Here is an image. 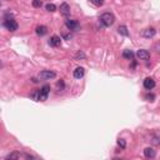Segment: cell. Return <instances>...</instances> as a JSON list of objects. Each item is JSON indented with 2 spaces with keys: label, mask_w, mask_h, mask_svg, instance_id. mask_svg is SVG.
Masks as SVG:
<instances>
[{
  "label": "cell",
  "mask_w": 160,
  "mask_h": 160,
  "mask_svg": "<svg viewBox=\"0 0 160 160\" xmlns=\"http://www.w3.org/2000/svg\"><path fill=\"white\" fill-rule=\"evenodd\" d=\"M3 25L9 31H16L18 30V23L13 19V15L10 13H6L5 16H4V23Z\"/></svg>",
  "instance_id": "obj_1"
},
{
  "label": "cell",
  "mask_w": 160,
  "mask_h": 160,
  "mask_svg": "<svg viewBox=\"0 0 160 160\" xmlns=\"http://www.w3.org/2000/svg\"><path fill=\"white\" fill-rule=\"evenodd\" d=\"M114 21H115V16L113 15L111 13H104V14H101V16H100V23L104 26H111L113 24H114Z\"/></svg>",
  "instance_id": "obj_2"
},
{
  "label": "cell",
  "mask_w": 160,
  "mask_h": 160,
  "mask_svg": "<svg viewBox=\"0 0 160 160\" xmlns=\"http://www.w3.org/2000/svg\"><path fill=\"white\" fill-rule=\"evenodd\" d=\"M65 25L69 30H73V31H78L80 30V24L78 20H74V19H67L65 20Z\"/></svg>",
  "instance_id": "obj_3"
},
{
  "label": "cell",
  "mask_w": 160,
  "mask_h": 160,
  "mask_svg": "<svg viewBox=\"0 0 160 160\" xmlns=\"http://www.w3.org/2000/svg\"><path fill=\"white\" fill-rule=\"evenodd\" d=\"M39 78L43 80H51V79L56 78V73L53 72V70H43V72L39 74Z\"/></svg>",
  "instance_id": "obj_4"
},
{
  "label": "cell",
  "mask_w": 160,
  "mask_h": 160,
  "mask_svg": "<svg viewBox=\"0 0 160 160\" xmlns=\"http://www.w3.org/2000/svg\"><path fill=\"white\" fill-rule=\"evenodd\" d=\"M49 91H50V86L49 85H44L43 88H41L40 89V100L39 101H45L46 99H48Z\"/></svg>",
  "instance_id": "obj_5"
},
{
  "label": "cell",
  "mask_w": 160,
  "mask_h": 160,
  "mask_svg": "<svg viewBox=\"0 0 160 160\" xmlns=\"http://www.w3.org/2000/svg\"><path fill=\"white\" fill-rule=\"evenodd\" d=\"M155 34H156V30L154 29V28H148V29H145L142 31V35L144 38H147V39H150V38H154Z\"/></svg>",
  "instance_id": "obj_6"
},
{
  "label": "cell",
  "mask_w": 160,
  "mask_h": 160,
  "mask_svg": "<svg viewBox=\"0 0 160 160\" xmlns=\"http://www.w3.org/2000/svg\"><path fill=\"white\" fill-rule=\"evenodd\" d=\"M136 56H138L140 60H149L150 59V53L148 50L140 49V50H138V53H136Z\"/></svg>",
  "instance_id": "obj_7"
},
{
  "label": "cell",
  "mask_w": 160,
  "mask_h": 160,
  "mask_svg": "<svg viewBox=\"0 0 160 160\" xmlns=\"http://www.w3.org/2000/svg\"><path fill=\"white\" fill-rule=\"evenodd\" d=\"M60 13L63 14V16L69 18L70 16V6H69V4L63 3L62 5H60Z\"/></svg>",
  "instance_id": "obj_8"
},
{
  "label": "cell",
  "mask_w": 160,
  "mask_h": 160,
  "mask_svg": "<svg viewBox=\"0 0 160 160\" xmlns=\"http://www.w3.org/2000/svg\"><path fill=\"white\" fill-rule=\"evenodd\" d=\"M154 86H155V80L153 78H147L144 80V88L147 90H152V89H154Z\"/></svg>",
  "instance_id": "obj_9"
},
{
  "label": "cell",
  "mask_w": 160,
  "mask_h": 160,
  "mask_svg": "<svg viewBox=\"0 0 160 160\" xmlns=\"http://www.w3.org/2000/svg\"><path fill=\"white\" fill-rule=\"evenodd\" d=\"M144 155H145V158H148V159H154L155 158V155H156V152L153 149V148H145L144 149Z\"/></svg>",
  "instance_id": "obj_10"
},
{
  "label": "cell",
  "mask_w": 160,
  "mask_h": 160,
  "mask_svg": "<svg viewBox=\"0 0 160 160\" xmlns=\"http://www.w3.org/2000/svg\"><path fill=\"white\" fill-rule=\"evenodd\" d=\"M49 44L51 45V46H60V44H62V39L58 36V35H53L50 38V40H49Z\"/></svg>",
  "instance_id": "obj_11"
},
{
  "label": "cell",
  "mask_w": 160,
  "mask_h": 160,
  "mask_svg": "<svg viewBox=\"0 0 160 160\" xmlns=\"http://www.w3.org/2000/svg\"><path fill=\"white\" fill-rule=\"evenodd\" d=\"M84 74H85V70H84V68H81V67H79V68H76L74 70V78L75 79H81L83 76H84Z\"/></svg>",
  "instance_id": "obj_12"
},
{
  "label": "cell",
  "mask_w": 160,
  "mask_h": 160,
  "mask_svg": "<svg viewBox=\"0 0 160 160\" xmlns=\"http://www.w3.org/2000/svg\"><path fill=\"white\" fill-rule=\"evenodd\" d=\"M35 31L39 36H44L46 33H48V29H46V26H44V25H39V26H36Z\"/></svg>",
  "instance_id": "obj_13"
},
{
  "label": "cell",
  "mask_w": 160,
  "mask_h": 160,
  "mask_svg": "<svg viewBox=\"0 0 160 160\" xmlns=\"http://www.w3.org/2000/svg\"><path fill=\"white\" fill-rule=\"evenodd\" d=\"M123 58L126 60H133L134 59V53L131 50H124L123 51Z\"/></svg>",
  "instance_id": "obj_14"
},
{
  "label": "cell",
  "mask_w": 160,
  "mask_h": 160,
  "mask_svg": "<svg viewBox=\"0 0 160 160\" xmlns=\"http://www.w3.org/2000/svg\"><path fill=\"white\" fill-rule=\"evenodd\" d=\"M21 155L16 153V152H14V153H10V154H8L6 156H5V160H16V159H20Z\"/></svg>",
  "instance_id": "obj_15"
},
{
  "label": "cell",
  "mask_w": 160,
  "mask_h": 160,
  "mask_svg": "<svg viewBox=\"0 0 160 160\" xmlns=\"http://www.w3.org/2000/svg\"><path fill=\"white\" fill-rule=\"evenodd\" d=\"M118 33H119L120 35H124V36H129V31H128V28L125 25H121L118 28Z\"/></svg>",
  "instance_id": "obj_16"
},
{
  "label": "cell",
  "mask_w": 160,
  "mask_h": 160,
  "mask_svg": "<svg viewBox=\"0 0 160 160\" xmlns=\"http://www.w3.org/2000/svg\"><path fill=\"white\" fill-rule=\"evenodd\" d=\"M30 98L34 99L35 101H39L40 100V90H34L30 94Z\"/></svg>",
  "instance_id": "obj_17"
},
{
  "label": "cell",
  "mask_w": 160,
  "mask_h": 160,
  "mask_svg": "<svg viewBox=\"0 0 160 160\" xmlns=\"http://www.w3.org/2000/svg\"><path fill=\"white\" fill-rule=\"evenodd\" d=\"M86 58V55L83 53V51H78L76 54H75V60H84Z\"/></svg>",
  "instance_id": "obj_18"
},
{
  "label": "cell",
  "mask_w": 160,
  "mask_h": 160,
  "mask_svg": "<svg viewBox=\"0 0 160 160\" xmlns=\"http://www.w3.org/2000/svg\"><path fill=\"white\" fill-rule=\"evenodd\" d=\"M45 9H46V10H48V11L53 13V11H55V10H56V6L54 5V4H48V5L45 6Z\"/></svg>",
  "instance_id": "obj_19"
},
{
  "label": "cell",
  "mask_w": 160,
  "mask_h": 160,
  "mask_svg": "<svg viewBox=\"0 0 160 160\" xmlns=\"http://www.w3.org/2000/svg\"><path fill=\"white\" fill-rule=\"evenodd\" d=\"M33 6L34 8H41L43 6V3H41V0H33Z\"/></svg>",
  "instance_id": "obj_20"
},
{
  "label": "cell",
  "mask_w": 160,
  "mask_h": 160,
  "mask_svg": "<svg viewBox=\"0 0 160 160\" xmlns=\"http://www.w3.org/2000/svg\"><path fill=\"white\" fill-rule=\"evenodd\" d=\"M118 145H119L121 149H125L126 148V143H125L124 139H119V140H118Z\"/></svg>",
  "instance_id": "obj_21"
},
{
  "label": "cell",
  "mask_w": 160,
  "mask_h": 160,
  "mask_svg": "<svg viewBox=\"0 0 160 160\" xmlns=\"http://www.w3.org/2000/svg\"><path fill=\"white\" fill-rule=\"evenodd\" d=\"M90 1L96 6H101L103 4H104V0H90Z\"/></svg>",
  "instance_id": "obj_22"
},
{
  "label": "cell",
  "mask_w": 160,
  "mask_h": 160,
  "mask_svg": "<svg viewBox=\"0 0 160 160\" xmlns=\"http://www.w3.org/2000/svg\"><path fill=\"white\" fill-rule=\"evenodd\" d=\"M145 99H147L148 101H154L155 95H154V94H148V95H145Z\"/></svg>",
  "instance_id": "obj_23"
},
{
  "label": "cell",
  "mask_w": 160,
  "mask_h": 160,
  "mask_svg": "<svg viewBox=\"0 0 160 160\" xmlns=\"http://www.w3.org/2000/svg\"><path fill=\"white\" fill-rule=\"evenodd\" d=\"M56 86H58V89H64V81L63 80H60V81H58V84H56Z\"/></svg>",
  "instance_id": "obj_24"
},
{
  "label": "cell",
  "mask_w": 160,
  "mask_h": 160,
  "mask_svg": "<svg viewBox=\"0 0 160 160\" xmlns=\"http://www.w3.org/2000/svg\"><path fill=\"white\" fill-rule=\"evenodd\" d=\"M154 49L156 50V53H160V43H158V44H155V46H154Z\"/></svg>",
  "instance_id": "obj_25"
},
{
  "label": "cell",
  "mask_w": 160,
  "mask_h": 160,
  "mask_svg": "<svg viewBox=\"0 0 160 160\" xmlns=\"http://www.w3.org/2000/svg\"><path fill=\"white\" fill-rule=\"evenodd\" d=\"M5 1H8V0H5Z\"/></svg>",
  "instance_id": "obj_26"
}]
</instances>
